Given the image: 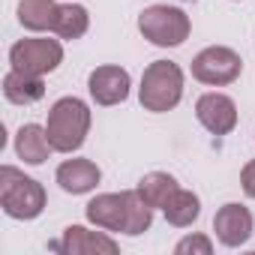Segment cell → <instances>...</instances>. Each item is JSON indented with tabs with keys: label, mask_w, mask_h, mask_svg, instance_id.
<instances>
[{
	"label": "cell",
	"mask_w": 255,
	"mask_h": 255,
	"mask_svg": "<svg viewBox=\"0 0 255 255\" xmlns=\"http://www.w3.org/2000/svg\"><path fill=\"white\" fill-rule=\"evenodd\" d=\"M15 153H18V159H24L27 165H42V162L54 153L45 126H39V123H24L21 129L15 132Z\"/></svg>",
	"instance_id": "4fadbf2b"
},
{
	"label": "cell",
	"mask_w": 255,
	"mask_h": 255,
	"mask_svg": "<svg viewBox=\"0 0 255 255\" xmlns=\"http://www.w3.org/2000/svg\"><path fill=\"white\" fill-rule=\"evenodd\" d=\"M180 3H192V0H180Z\"/></svg>",
	"instance_id": "7402d4cb"
},
{
	"label": "cell",
	"mask_w": 255,
	"mask_h": 255,
	"mask_svg": "<svg viewBox=\"0 0 255 255\" xmlns=\"http://www.w3.org/2000/svg\"><path fill=\"white\" fill-rule=\"evenodd\" d=\"M57 9L60 3H54V0H18V24L33 33L54 30Z\"/></svg>",
	"instance_id": "9a60e30c"
},
{
	"label": "cell",
	"mask_w": 255,
	"mask_h": 255,
	"mask_svg": "<svg viewBox=\"0 0 255 255\" xmlns=\"http://www.w3.org/2000/svg\"><path fill=\"white\" fill-rule=\"evenodd\" d=\"M48 204L45 186L15 165H0V207L12 219H36Z\"/></svg>",
	"instance_id": "7a4b0ae2"
},
{
	"label": "cell",
	"mask_w": 255,
	"mask_h": 255,
	"mask_svg": "<svg viewBox=\"0 0 255 255\" xmlns=\"http://www.w3.org/2000/svg\"><path fill=\"white\" fill-rule=\"evenodd\" d=\"M129 87H132V78L123 66H114V63H105V66H96L87 78V90L93 96L96 105L102 108H111V105H120L129 96Z\"/></svg>",
	"instance_id": "52a82bcc"
},
{
	"label": "cell",
	"mask_w": 255,
	"mask_h": 255,
	"mask_svg": "<svg viewBox=\"0 0 255 255\" xmlns=\"http://www.w3.org/2000/svg\"><path fill=\"white\" fill-rule=\"evenodd\" d=\"M240 186H243V192H246L249 198H255V159H249V162L243 165V171H240Z\"/></svg>",
	"instance_id": "44dd1931"
},
{
	"label": "cell",
	"mask_w": 255,
	"mask_h": 255,
	"mask_svg": "<svg viewBox=\"0 0 255 255\" xmlns=\"http://www.w3.org/2000/svg\"><path fill=\"white\" fill-rule=\"evenodd\" d=\"M3 96L12 105H33L45 96V81L39 75H24V72L9 69L3 75Z\"/></svg>",
	"instance_id": "5bb4252c"
},
{
	"label": "cell",
	"mask_w": 255,
	"mask_h": 255,
	"mask_svg": "<svg viewBox=\"0 0 255 255\" xmlns=\"http://www.w3.org/2000/svg\"><path fill=\"white\" fill-rule=\"evenodd\" d=\"M177 255H210L213 252V240L207 234H189L174 246Z\"/></svg>",
	"instance_id": "ffe728a7"
},
{
	"label": "cell",
	"mask_w": 255,
	"mask_h": 255,
	"mask_svg": "<svg viewBox=\"0 0 255 255\" xmlns=\"http://www.w3.org/2000/svg\"><path fill=\"white\" fill-rule=\"evenodd\" d=\"M84 216L90 225H96L102 231H123V216H126L123 192H102V195L90 198L84 207Z\"/></svg>",
	"instance_id": "7c38bea8"
},
{
	"label": "cell",
	"mask_w": 255,
	"mask_h": 255,
	"mask_svg": "<svg viewBox=\"0 0 255 255\" xmlns=\"http://www.w3.org/2000/svg\"><path fill=\"white\" fill-rule=\"evenodd\" d=\"M213 231H216V240H219L222 246L237 249V246H243V243L252 237L255 219H252L249 207H243V204H237V201H228V204H222V207L216 210V216H213Z\"/></svg>",
	"instance_id": "9c48e42d"
},
{
	"label": "cell",
	"mask_w": 255,
	"mask_h": 255,
	"mask_svg": "<svg viewBox=\"0 0 255 255\" xmlns=\"http://www.w3.org/2000/svg\"><path fill=\"white\" fill-rule=\"evenodd\" d=\"M54 180L60 183L63 192H69V195H84V192L96 189V183L102 180V171H99V165L90 162V159H66V162L57 165Z\"/></svg>",
	"instance_id": "30bf717a"
},
{
	"label": "cell",
	"mask_w": 255,
	"mask_h": 255,
	"mask_svg": "<svg viewBox=\"0 0 255 255\" xmlns=\"http://www.w3.org/2000/svg\"><path fill=\"white\" fill-rule=\"evenodd\" d=\"M87 27H90V15H87V9L81 3H60L57 21H54V33L60 39L75 42V39H81L87 33Z\"/></svg>",
	"instance_id": "d6986e66"
},
{
	"label": "cell",
	"mask_w": 255,
	"mask_h": 255,
	"mask_svg": "<svg viewBox=\"0 0 255 255\" xmlns=\"http://www.w3.org/2000/svg\"><path fill=\"white\" fill-rule=\"evenodd\" d=\"M63 63V45L60 39L48 36H33V39H18L9 48V66L24 75H39L45 78Z\"/></svg>",
	"instance_id": "5b68a950"
},
{
	"label": "cell",
	"mask_w": 255,
	"mask_h": 255,
	"mask_svg": "<svg viewBox=\"0 0 255 255\" xmlns=\"http://www.w3.org/2000/svg\"><path fill=\"white\" fill-rule=\"evenodd\" d=\"M138 30L156 48H177V45H183L189 39L192 21L180 6L153 3L138 15Z\"/></svg>",
	"instance_id": "277c9868"
},
{
	"label": "cell",
	"mask_w": 255,
	"mask_h": 255,
	"mask_svg": "<svg viewBox=\"0 0 255 255\" xmlns=\"http://www.w3.org/2000/svg\"><path fill=\"white\" fill-rule=\"evenodd\" d=\"M195 117H198V123L204 126L210 135H228V132H234V126H237V105H234L231 96L210 90V93L198 96Z\"/></svg>",
	"instance_id": "ba28073f"
},
{
	"label": "cell",
	"mask_w": 255,
	"mask_h": 255,
	"mask_svg": "<svg viewBox=\"0 0 255 255\" xmlns=\"http://www.w3.org/2000/svg\"><path fill=\"white\" fill-rule=\"evenodd\" d=\"M162 213H165V219H168V225H174V228H189L198 216H201V198L192 192V189H177L171 198H168V204L162 207Z\"/></svg>",
	"instance_id": "e0dca14e"
},
{
	"label": "cell",
	"mask_w": 255,
	"mask_h": 255,
	"mask_svg": "<svg viewBox=\"0 0 255 255\" xmlns=\"http://www.w3.org/2000/svg\"><path fill=\"white\" fill-rule=\"evenodd\" d=\"M123 204H126V216H123V231L120 234L138 237V234L150 231V225H153V207L138 195V189H123Z\"/></svg>",
	"instance_id": "2e32d148"
},
{
	"label": "cell",
	"mask_w": 255,
	"mask_h": 255,
	"mask_svg": "<svg viewBox=\"0 0 255 255\" xmlns=\"http://www.w3.org/2000/svg\"><path fill=\"white\" fill-rule=\"evenodd\" d=\"M45 132L54 153H75L90 132V105L78 96H60L48 111Z\"/></svg>",
	"instance_id": "6da1fadb"
},
{
	"label": "cell",
	"mask_w": 255,
	"mask_h": 255,
	"mask_svg": "<svg viewBox=\"0 0 255 255\" xmlns=\"http://www.w3.org/2000/svg\"><path fill=\"white\" fill-rule=\"evenodd\" d=\"M51 249H60V252H66V255H96V252L114 255V252H117V243H114L108 234L87 231L84 225H69V228L63 231V240H60V243H51Z\"/></svg>",
	"instance_id": "8fae6325"
},
{
	"label": "cell",
	"mask_w": 255,
	"mask_h": 255,
	"mask_svg": "<svg viewBox=\"0 0 255 255\" xmlns=\"http://www.w3.org/2000/svg\"><path fill=\"white\" fill-rule=\"evenodd\" d=\"M243 60L228 45H207L192 57V78L207 87H228L240 78Z\"/></svg>",
	"instance_id": "8992f818"
},
{
	"label": "cell",
	"mask_w": 255,
	"mask_h": 255,
	"mask_svg": "<svg viewBox=\"0 0 255 255\" xmlns=\"http://www.w3.org/2000/svg\"><path fill=\"white\" fill-rule=\"evenodd\" d=\"M180 99H183V69L174 60H153L144 69L138 87V102L144 105V111L165 114L177 108Z\"/></svg>",
	"instance_id": "3957f363"
},
{
	"label": "cell",
	"mask_w": 255,
	"mask_h": 255,
	"mask_svg": "<svg viewBox=\"0 0 255 255\" xmlns=\"http://www.w3.org/2000/svg\"><path fill=\"white\" fill-rule=\"evenodd\" d=\"M138 195L153 207V210H162L165 204H168V198L180 189V183L168 174V171H150V174H144L141 180H138Z\"/></svg>",
	"instance_id": "ac0fdd59"
}]
</instances>
